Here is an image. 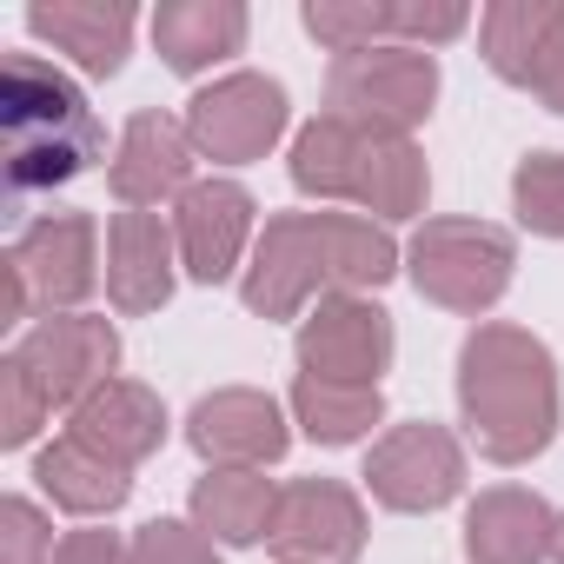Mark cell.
Wrapping results in <instances>:
<instances>
[{
    "label": "cell",
    "instance_id": "cell-8",
    "mask_svg": "<svg viewBox=\"0 0 564 564\" xmlns=\"http://www.w3.org/2000/svg\"><path fill=\"white\" fill-rule=\"evenodd\" d=\"M279 133H286V87L265 74H226L186 100V140L206 160H226V166L265 160Z\"/></svg>",
    "mask_w": 564,
    "mask_h": 564
},
{
    "label": "cell",
    "instance_id": "cell-18",
    "mask_svg": "<svg viewBox=\"0 0 564 564\" xmlns=\"http://www.w3.org/2000/svg\"><path fill=\"white\" fill-rule=\"evenodd\" d=\"M67 438H80V445H94L100 458H113V465L133 471L140 458L160 452V438H166V412H160V399H153L147 386H133V379H107L94 399L74 405Z\"/></svg>",
    "mask_w": 564,
    "mask_h": 564
},
{
    "label": "cell",
    "instance_id": "cell-25",
    "mask_svg": "<svg viewBox=\"0 0 564 564\" xmlns=\"http://www.w3.org/2000/svg\"><path fill=\"white\" fill-rule=\"evenodd\" d=\"M306 34L346 61V54L386 47V34H392V8H379V0H313V8H306Z\"/></svg>",
    "mask_w": 564,
    "mask_h": 564
},
{
    "label": "cell",
    "instance_id": "cell-7",
    "mask_svg": "<svg viewBox=\"0 0 564 564\" xmlns=\"http://www.w3.org/2000/svg\"><path fill=\"white\" fill-rule=\"evenodd\" d=\"M94 239L100 226L87 213H47L34 219L14 246H8V265H0V279H8V300H0V326L28 319L34 306H80L94 293Z\"/></svg>",
    "mask_w": 564,
    "mask_h": 564
},
{
    "label": "cell",
    "instance_id": "cell-27",
    "mask_svg": "<svg viewBox=\"0 0 564 564\" xmlns=\"http://www.w3.org/2000/svg\"><path fill=\"white\" fill-rule=\"evenodd\" d=\"M54 405H47V392L34 386V372L8 352L0 359V445H28L34 432H41V419H47Z\"/></svg>",
    "mask_w": 564,
    "mask_h": 564
},
{
    "label": "cell",
    "instance_id": "cell-4",
    "mask_svg": "<svg viewBox=\"0 0 564 564\" xmlns=\"http://www.w3.org/2000/svg\"><path fill=\"white\" fill-rule=\"evenodd\" d=\"M293 186L313 199H352L379 219H412V213H425L432 173L412 140L366 133L339 113H319L293 140Z\"/></svg>",
    "mask_w": 564,
    "mask_h": 564
},
{
    "label": "cell",
    "instance_id": "cell-24",
    "mask_svg": "<svg viewBox=\"0 0 564 564\" xmlns=\"http://www.w3.org/2000/svg\"><path fill=\"white\" fill-rule=\"evenodd\" d=\"M293 419L306 425V438L319 445H352L386 419V392L379 386H339V379H306L293 386Z\"/></svg>",
    "mask_w": 564,
    "mask_h": 564
},
{
    "label": "cell",
    "instance_id": "cell-1",
    "mask_svg": "<svg viewBox=\"0 0 564 564\" xmlns=\"http://www.w3.org/2000/svg\"><path fill=\"white\" fill-rule=\"evenodd\" d=\"M392 272H399L392 232L359 213H272L239 293L259 319H293L313 293L333 300V293L386 286Z\"/></svg>",
    "mask_w": 564,
    "mask_h": 564
},
{
    "label": "cell",
    "instance_id": "cell-29",
    "mask_svg": "<svg viewBox=\"0 0 564 564\" xmlns=\"http://www.w3.org/2000/svg\"><path fill=\"white\" fill-rule=\"evenodd\" d=\"M0 564H54V538H47V518L28 505V498H8L0 505Z\"/></svg>",
    "mask_w": 564,
    "mask_h": 564
},
{
    "label": "cell",
    "instance_id": "cell-12",
    "mask_svg": "<svg viewBox=\"0 0 564 564\" xmlns=\"http://www.w3.org/2000/svg\"><path fill=\"white\" fill-rule=\"evenodd\" d=\"M300 366H306V379L379 386V372L392 366V313L359 293L319 300V313L300 326Z\"/></svg>",
    "mask_w": 564,
    "mask_h": 564
},
{
    "label": "cell",
    "instance_id": "cell-6",
    "mask_svg": "<svg viewBox=\"0 0 564 564\" xmlns=\"http://www.w3.org/2000/svg\"><path fill=\"white\" fill-rule=\"evenodd\" d=\"M432 100H438V61H432V47L386 41V47L333 61V74H326V113H339V120H352L366 133L412 140V127L432 113Z\"/></svg>",
    "mask_w": 564,
    "mask_h": 564
},
{
    "label": "cell",
    "instance_id": "cell-26",
    "mask_svg": "<svg viewBox=\"0 0 564 564\" xmlns=\"http://www.w3.org/2000/svg\"><path fill=\"white\" fill-rule=\"evenodd\" d=\"M511 206L531 232L564 239V153H531L511 173Z\"/></svg>",
    "mask_w": 564,
    "mask_h": 564
},
{
    "label": "cell",
    "instance_id": "cell-19",
    "mask_svg": "<svg viewBox=\"0 0 564 564\" xmlns=\"http://www.w3.org/2000/svg\"><path fill=\"white\" fill-rule=\"evenodd\" d=\"M28 28L61 54H74L87 74H120L133 41V8L127 0H54V8H28Z\"/></svg>",
    "mask_w": 564,
    "mask_h": 564
},
{
    "label": "cell",
    "instance_id": "cell-28",
    "mask_svg": "<svg viewBox=\"0 0 564 564\" xmlns=\"http://www.w3.org/2000/svg\"><path fill=\"white\" fill-rule=\"evenodd\" d=\"M133 564H219V551H213V538H206L199 524H186V518H153V524H140V538H133Z\"/></svg>",
    "mask_w": 564,
    "mask_h": 564
},
{
    "label": "cell",
    "instance_id": "cell-16",
    "mask_svg": "<svg viewBox=\"0 0 564 564\" xmlns=\"http://www.w3.org/2000/svg\"><path fill=\"white\" fill-rule=\"evenodd\" d=\"M173 226L160 213H113L107 219V300L140 319L173 300Z\"/></svg>",
    "mask_w": 564,
    "mask_h": 564
},
{
    "label": "cell",
    "instance_id": "cell-10",
    "mask_svg": "<svg viewBox=\"0 0 564 564\" xmlns=\"http://www.w3.org/2000/svg\"><path fill=\"white\" fill-rule=\"evenodd\" d=\"M366 491L386 511H438L465 491V452L445 425H392L366 458Z\"/></svg>",
    "mask_w": 564,
    "mask_h": 564
},
{
    "label": "cell",
    "instance_id": "cell-5",
    "mask_svg": "<svg viewBox=\"0 0 564 564\" xmlns=\"http://www.w3.org/2000/svg\"><path fill=\"white\" fill-rule=\"evenodd\" d=\"M405 265H412V286L432 306H445V313H485L511 286L518 246L491 219H425L412 232V246H405Z\"/></svg>",
    "mask_w": 564,
    "mask_h": 564
},
{
    "label": "cell",
    "instance_id": "cell-23",
    "mask_svg": "<svg viewBox=\"0 0 564 564\" xmlns=\"http://www.w3.org/2000/svg\"><path fill=\"white\" fill-rule=\"evenodd\" d=\"M557 21H564L557 0H498V8H485L478 41H485L491 74L511 80V87H531V74H538V61H544Z\"/></svg>",
    "mask_w": 564,
    "mask_h": 564
},
{
    "label": "cell",
    "instance_id": "cell-33",
    "mask_svg": "<svg viewBox=\"0 0 564 564\" xmlns=\"http://www.w3.org/2000/svg\"><path fill=\"white\" fill-rule=\"evenodd\" d=\"M551 557L564 564V518H557V538H551Z\"/></svg>",
    "mask_w": 564,
    "mask_h": 564
},
{
    "label": "cell",
    "instance_id": "cell-3",
    "mask_svg": "<svg viewBox=\"0 0 564 564\" xmlns=\"http://www.w3.org/2000/svg\"><path fill=\"white\" fill-rule=\"evenodd\" d=\"M0 127H8V186L14 193L67 186L107 153V133H100L87 94L41 54H8V67H0Z\"/></svg>",
    "mask_w": 564,
    "mask_h": 564
},
{
    "label": "cell",
    "instance_id": "cell-21",
    "mask_svg": "<svg viewBox=\"0 0 564 564\" xmlns=\"http://www.w3.org/2000/svg\"><path fill=\"white\" fill-rule=\"evenodd\" d=\"M272 511H279V485L265 471H232V465H213L199 485H193V524L213 531L219 544H259L272 531Z\"/></svg>",
    "mask_w": 564,
    "mask_h": 564
},
{
    "label": "cell",
    "instance_id": "cell-15",
    "mask_svg": "<svg viewBox=\"0 0 564 564\" xmlns=\"http://www.w3.org/2000/svg\"><path fill=\"white\" fill-rule=\"evenodd\" d=\"M113 180V199L127 213H147L160 199H180L193 186V140H186V120L173 113H133L127 133H120V153L107 166Z\"/></svg>",
    "mask_w": 564,
    "mask_h": 564
},
{
    "label": "cell",
    "instance_id": "cell-20",
    "mask_svg": "<svg viewBox=\"0 0 564 564\" xmlns=\"http://www.w3.org/2000/svg\"><path fill=\"white\" fill-rule=\"evenodd\" d=\"M153 47L173 74H206L213 61L246 47V8L239 0H166L153 14Z\"/></svg>",
    "mask_w": 564,
    "mask_h": 564
},
{
    "label": "cell",
    "instance_id": "cell-30",
    "mask_svg": "<svg viewBox=\"0 0 564 564\" xmlns=\"http://www.w3.org/2000/svg\"><path fill=\"white\" fill-rule=\"evenodd\" d=\"M471 28L465 8H392V34H405V47H438V41H458Z\"/></svg>",
    "mask_w": 564,
    "mask_h": 564
},
{
    "label": "cell",
    "instance_id": "cell-32",
    "mask_svg": "<svg viewBox=\"0 0 564 564\" xmlns=\"http://www.w3.org/2000/svg\"><path fill=\"white\" fill-rule=\"evenodd\" d=\"M531 94H538L551 113H564V21H557V34H551V47H544L538 74H531Z\"/></svg>",
    "mask_w": 564,
    "mask_h": 564
},
{
    "label": "cell",
    "instance_id": "cell-17",
    "mask_svg": "<svg viewBox=\"0 0 564 564\" xmlns=\"http://www.w3.org/2000/svg\"><path fill=\"white\" fill-rule=\"evenodd\" d=\"M557 538V518L538 491L491 485L465 511V557L471 564H544Z\"/></svg>",
    "mask_w": 564,
    "mask_h": 564
},
{
    "label": "cell",
    "instance_id": "cell-22",
    "mask_svg": "<svg viewBox=\"0 0 564 564\" xmlns=\"http://www.w3.org/2000/svg\"><path fill=\"white\" fill-rule=\"evenodd\" d=\"M34 478H41V491H47L61 511H80V518H94V511H120L127 491H133L127 465L100 458V452L80 445V438H54V445L34 458Z\"/></svg>",
    "mask_w": 564,
    "mask_h": 564
},
{
    "label": "cell",
    "instance_id": "cell-31",
    "mask_svg": "<svg viewBox=\"0 0 564 564\" xmlns=\"http://www.w3.org/2000/svg\"><path fill=\"white\" fill-rule=\"evenodd\" d=\"M54 564H133V551L120 544V531H67L54 544Z\"/></svg>",
    "mask_w": 564,
    "mask_h": 564
},
{
    "label": "cell",
    "instance_id": "cell-2",
    "mask_svg": "<svg viewBox=\"0 0 564 564\" xmlns=\"http://www.w3.org/2000/svg\"><path fill=\"white\" fill-rule=\"evenodd\" d=\"M458 405L491 465H524L557 432V366L524 326H478L458 346Z\"/></svg>",
    "mask_w": 564,
    "mask_h": 564
},
{
    "label": "cell",
    "instance_id": "cell-11",
    "mask_svg": "<svg viewBox=\"0 0 564 564\" xmlns=\"http://www.w3.org/2000/svg\"><path fill=\"white\" fill-rule=\"evenodd\" d=\"M14 359L34 372V386L47 392V405H80L94 399L113 366H120V333L107 319H87V313H47L21 346Z\"/></svg>",
    "mask_w": 564,
    "mask_h": 564
},
{
    "label": "cell",
    "instance_id": "cell-9",
    "mask_svg": "<svg viewBox=\"0 0 564 564\" xmlns=\"http://www.w3.org/2000/svg\"><path fill=\"white\" fill-rule=\"evenodd\" d=\"M265 544L279 551V564H359L366 505L339 478H293V485H279Z\"/></svg>",
    "mask_w": 564,
    "mask_h": 564
},
{
    "label": "cell",
    "instance_id": "cell-14",
    "mask_svg": "<svg viewBox=\"0 0 564 564\" xmlns=\"http://www.w3.org/2000/svg\"><path fill=\"white\" fill-rule=\"evenodd\" d=\"M252 193L239 180H193L173 206V239H180V265L199 279V286H219V279L239 265L246 232H252Z\"/></svg>",
    "mask_w": 564,
    "mask_h": 564
},
{
    "label": "cell",
    "instance_id": "cell-13",
    "mask_svg": "<svg viewBox=\"0 0 564 564\" xmlns=\"http://www.w3.org/2000/svg\"><path fill=\"white\" fill-rule=\"evenodd\" d=\"M186 438L206 465H232V471H259L272 458H286V445H293L279 399H265L252 386H226V392L199 399L186 419Z\"/></svg>",
    "mask_w": 564,
    "mask_h": 564
}]
</instances>
